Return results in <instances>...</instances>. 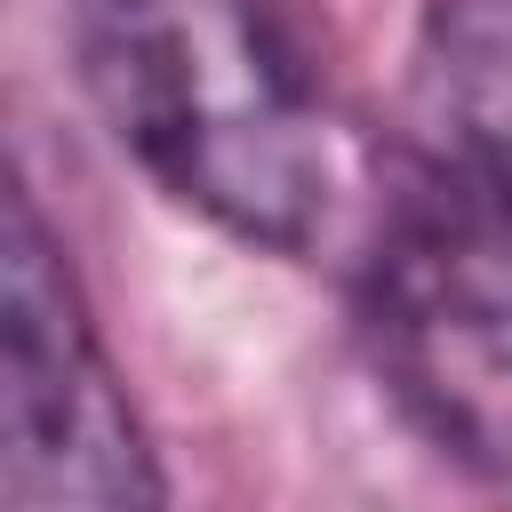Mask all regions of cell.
<instances>
[{"instance_id": "obj_3", "label": "cell", "mask_w": 512, "mask_h": 512, "mask_svg": "<svg viewBox=\"0 0 512 512\" xmlns=\"http://www.w3.org/2000/svg\"><path fill=\"white\" fill-rule=\"evenodd\" d=\"M0 512H160V464L56 232L0 184Z\"/></svg>"}, {"instance_id": "obj_1", "label": "cell", "mask_w": 512, "mask_h": 512, "mask_svg": "<svg viewBox=\"0 0 512 512\" xmlns=\"http://www.w3.org/2000/svg\"><path fill=\"white\" fill-rule=\"evenodd\" d=\"M80 40L120 144L184 208L264 248L328 232V120L248 0H88Z\"/></svg>"}, {"instance_id": "obj_4", "label": "cell", "mask_w": 512, "mask_h": 512, "mask_svg": "<svg viewBox=\"0 0 512 512\" xmlns=\"http://www.w3.org/2000/svg\"><path fill=\"white\" fill-rule=\"evenodd\" d=\"M424 112L456 176L512 192V0H440L424 24Z\"/></svg>"}, {"instance_id": "obj_2", "label": "cell", "mask_w": 512, "mask_h": 512, "mask_svg": "<svg viewBox=\"0 0 512 512\" xmlns=\"http://www.w3.org/2000/svg\"><path fill=\"white\" fill-rule=\"evenodd\" d=\"M368 344L392 400L472 472L512 480V192L448 176L368 256Z\"/></svg>"}]
</instances>
